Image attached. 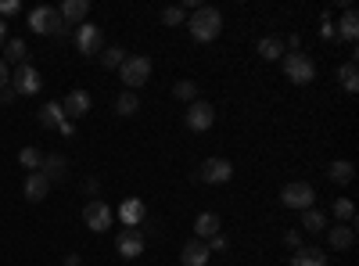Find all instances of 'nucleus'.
<instances>
[{"instance_id":"nucleus-4","label":"nucleus","mask_w":359,"mask_h":266,"mask_svg":"<svg viewBox=\"0 0 359 266\" xmlns=\"http://www.w3.org/2000/svg\"><path fill=\"white\" fill-rule=\"evenodd\" d=\"M29 29H33V33H40V36H47V33H62L65 22H62V15H57V8L40 4V8L29 11Z\"/></svg>"},{"instance_id":"nucleus-6","label":"nucleus","mask_w":359,"mask_h":266,"mask_svg":"<svg viewBox=\"0 0 359 266\" xmlns=\"http://www.w3.org/2000/svg\"><path fill=\"white\" fill-rule=\"evenodd\" d=\"M280 201L287 205V209H298V213H306V209H313V201H316V191H313V184H306V180H294V184H287V187L280 191Z\"/></svg>"},{"instance_id":"nucleus-5","label":"nucleus","mask_w":359,"mask_h":266,"mask_svg":"<svg viewBox=\"0 0 359 266\" xmlns=\"http://www.w3.org/2000/svg\"><path fill=\"white\" fill-rule=\"evenodd\" d=\"M83 223H86L90 230H97V234L111 230V223H115V213H111V205H108V201H101V198L86 201V205H83Z\"/></svg>"},{"instance_id":"nucleus-15","label":"nucleus","mask_w":359,"mask_h":266,"mask_svg":"<svg viewBox=\"0 0 359 266\" xmlns=\"http://www.w3.org/2000/svg\"><path fill=\"white\" fill-rule=\"evenodd\" d=\"M118 220H123L126 227H140V223L147 220L144 201H140V198H126L123 205H118Z\"/></svg>"},{"instance_id":"nucleus-21","label":"nucleus","mask_w":359,"mask_h":266,"mask_svg":"<svg viewBox=\"0 0 359 266\" xmlns=\"http://www.w3.org/2000/svg\"><path fill=\"white\" fill-rule=\"evenodd\" d=\"M65 123V112H62V101H47L43 108H40V126H47V130H57Z\"/></svg>"},{"instance_id":"nucleus-9","label":"nucleus","mask_w":359,"mask_h":266,"mask_svg":"<svg viewBox=\"0 0 359 266\" xmlns=\"http://www.w3.org/2000/svg\"><path fill=\"white\" fill-rule=\"evenodd\" d=\"M11 83H15V86H11L15 94H25V98H33V94H40V86H43V76H40V72H36L33 65L25 62V65H18V69L11 72Z\"/></svg>"},{"instance_id":"nucleus-20","label":"nucleus","mask_w":359,"mask_h":266,"mask_svg":"<svg viewBox=\"0 0 359 266\" xmlns=\"http://www.w3.org/2000/svg\"><path fill=\"white\" fill-rule=\"evenodd\" d=\"M255 51H259L262 62H280V58H284V40L280 36H262Z\"/></svg>"},{"instance_id":"nucleus-31","label":"nucleus","mask_w":359,"mask_h":266,"mask_svg":"<svg viewBox=\"0 0 359 266\" xmlns=\"http://www.w3.org/2000/svg\"><path fill=\"white\" fill-rule=\"evenodd\" d=\"M123 62H126V51L118 47V44H115V47H108V51H101V65H104V69H118Z\"/></svg>"},{"instance_id":"nucleus-26","label":"nucleus","mask_w":359,"mask_h":266,"mask_svg":"<svg viewBox=\"0 0 359 266\" xmlns=\"http://www.w3.org/2000/svg\"><path fill=\"white\" fill-rule=\"evenodd\" d=\"M327 176H331L334 184H352V176H355V166L352 162H331V169H327Z\"/></svg>"},{"instance_id":"nucleus-24","label":"nucleus","mask_w":359,"mask_h":266,"mask_svg":"<svg viewBox=\"0 0 359 266\" xmlns=\"http://www.w3.org/2000/svg\"><path fill=\"white\" fill-rule=\"evenodd\" d=\"M65 169H69V162H65L62 155H43V166H40V173L47 176V180H57V176H65Z\"/></svg>"},{"instance_id":"nucleus-37","label":"nucleus","mask_w":359,"mask_h":266,"mask_svg":"<svg viewBox=\"0 0 359 266\" xmlns=\"http://www.w3.org/2000/svg\"><path fill=\"white\" fill-rule=\"evenodd\" d=\"M8 83H11V69L8 62H0V91H8Z\"/></svg>"},{"instance_id":"nucleus-27","label":"nucleus","mask_w":359,"mask_h":266,"mask_svg":"<svg viewBox=\"0 0 359 266\" xmlns=\"http://www.w3.org/2000/svg\"><path fill=\"white\" fill-rule=\"evenodd\" d=\"M115 112H118V115H137V112H140V98H137L133 91H123V94L115 98Z\"/></svg>"},{"instance_id":"nucleus-14","label":"nucleus","mask_w":359,"mask_h":266,"mask_svg":"<svg viewBox=\"0 0 359 266\" xmlns=\"http://www.w3.org/2000/svg\"><path fill=\"white\" fill-rule=\"evenodd\" d=\"M22 194H25V201H43L50 194V180L43 173H29L25 184H22Z\"/></svg>"},{"instance_id":"nucleus-3","label":"nucleus","mask_w":359,"mask_h":266,"mask_svg":"<svg viewBox=\"0 0 359 266\" xmlns=\"http://www.w3.org/2000/svg\"><path fill=\"white\" fill-rule=\"evenodd\" d=\"M284 76L298 86H309L316 79V65H313V58L302 54V51H294V54H284Z\"/></svg>"},{"instance_id":"nucleus-36","label":"nucleus","mask_w":359,"mask_h":266,"mask_svg":"<svg viewBox=\"0 0 359 266\" xmlns=\"http://www.w3.org/2000/svg\"><path fill=\"white\" fill-rule=\"evenodd\" d=\"M320 36L323 40H334L338 33H334V22H331V15H323V25H320Z\"/></svg>"},{"instance_id":"nucleus-39","label":"nucleus","mask_w":359,"mask_h":266,"mask_svg":"<svg viewBox=\"0 0 359 266\" xmlns=\"http://www.w3.org/2000/svg\"><path fill=\"white\" fill-rule=\"evenodd\" d=\"M57 133H62V137H72V133H76V123H72V119H65L62 126H57Z\"/></svg>"},{"instance_id":"nucleus-30","label":"nucleus","mask_w":359,"mask_h":266,"mask_svg":"<svg viewBox=\"0 0 359 266\" xmlns=\"http://www.w3.org/2000/svg\"><path fill=\"white\" fill-rule=\"evenodd\" d=\"M4 54H8V62L25 65V54H29V47H25V40H8V44H4Z\"/></svg>"},{"instance_id":"nucleus-1","label":"nucleus","mask_w":359,"mask_h":266,"mask_svg":"<svg viewBox=\"0 0 359 266\" xmlns=\"http://www.w3.org/2000/svg\"><path fill=\"white\" fill-rule=\"evenodd\" d=\"M187 29H191V36L198 40V44H212L219 33H223V15L216 11V8H198V11H191V18H187Z\"/></svg>"},{"instance_id":"nucleus-25","label":"nucleus","mask_w":359,"mask_h":266,"mask_svg":"<svg viewBox=\"0 0 359 266\" xmlns=\"http://www.w3.org/2000/svg\"><path fill=\"white\" fill-rule=\"evenodd\" d=\"M18 166L29 169V173H40V166H43V152H40V147H22V152H18Z\"/></svg>"},{"instance_id":"nucleus-28","label":"nucleus","mask_w":359,"mask_h":266,"mask_svg":"<svg viewBox=\"0 0 359 266\" xmlns=\"http://www.w3.org/2000/svg\"><path fill=\"white\" fill-rule=\"evenodd\" d=\"M302 230L323 234V230H327V216H323L320 209H306V213H302Z\"/></svg>"},{"instance_id":"nucleus-33","label":"nucleus","mask_w":359,"mask_h":266,"mask_svg":"<svg viewBox=\"0 0 359 266\" xmlns=\"http://www.w3.org/2000/svg\"><path fill=\"white\" fill-rule=\"evenodd\" d=\"M162 22H165V25H184V22H187V11H184V8H165V11H162Z\"/></svg>"},{"instance_id":"nucleus-18","label":"nucleus","mask_w":359,"mask_h":266,"mask_svg":"<svg viewBox=\"0 0 359 266\" xmlns=\"http://www.w3.org/2000/svg\"><path fill=\"white\" fill-rule=\"evenodd\" d=\"M57 15H62V22H76V25H83L86 15H90V0H65V4L57 8Z\"/></svg>"},{"instance_id":"nucleus-22","label":"nucleus","mask_w":359,"mask_h":266,"mask_svg":"<svg viewBox=\"0 0 359 266\" xmlns=\"http://www.w3.org/2000/svg\"><path fill=\"white\" fill-rule=\"evenodd\" d=\"M334 33H338L341 40H348V44H355V40H359V15H355L352 8H345V15H341V25L334 29Z\"/></svg>"},{"instance_id":"nucleus-12","label":"nucleus","mask_w":359,"mask_h":266,"mask_svg":"<svg viewBox=\"0 0 359 266\" xmlns=\"http://www.w3.org/2000/svg\"><path fill=\"white\" fill-rule=\"evenodd\" d=\"M90 105H94V101H90V94L76 86V91L62 101V112H65V119H72V123H76V119H83V115L90 112Z\"/></svg>"},{"instance_id":"nucleus-23","label":"nucleus","mask_w":359,"mask_h":266,"mask_svg":"<svg viewBox=\"0 0 359 266\" xmlns=\"http://www.w3.org/2000/svg\"><path fill=\"white\" fill-rule=\"evenodd\" d=\"M338 83H341L345 94H359V65H355V62H345V65L338 69Z\"/></svg>"},{"instance_id":"nucleus-40","label":"nucleus","mask_w":359,"mask_h":266,"mask_svg":"<svg viewBox=\"0 0 359 266\" xmlns=\"http://www.w3.org/2000/svg\"><path fill=\"white\" fill-rule=\"evenodd\" d=\"M4 44H8V25L0 22V51H4Z\"/></svg>"},{"instance_id":"nucleus-35","label":"nucleus","mask_w":359,"mask_h":266,"mask_svg":"<svg viewBox=\"0 0 359 266\" xmlns=\"http://www.w3.org/2000/svg\"><path fill=\"white\" fill-rule=\"evenodd\" d=\"M284 245H287L291 252H298V248H302V230H287V234H284Z\"/></svg>"},{"instance_id":"nucleus-19","label":"nucleus","mask_w":359,"mask_h":266,"mask_svg":"<svg viewBox=\"0 0 359 266\" xmlns=\"http://www.w3.org/2000/svg\"><path fill=\"white\" fill-rule=\"evenodd\" d=\"M327 241H331V248H352L355 245V230L348 227V223H338V227H331L327 230Z\"/></svg>"},{"instance_id":"nucleus-29","label":"nucleus","mask_w":359,"mask_h":266,"mask_svg":"<svg viewBox=\"0 0 359 266\" xmlns=\"http://www.w3.org/2000/svg\"><path fill=\"white\" fill-rule=\"evenodd\" d=\"M172 94H176L180 101H187V105H194V101H198V83H194V79H180V83L172 86Z\"/></svg>"},{"instance_id":"nucleus-32","label":"nucleus","mask_w":359,"mask_h":266,"mask_svg":"<svg viewBox=\"0 0 359 266\" xmlns=\"http://www.w3.org/2000/svg\"><path fill=\"white\" fill-rule=\"evenodd\" d=\"M334 216H338V223H348V227H352V223H355V205H352L348 198H338V201H334Z\"/></svg>"},{"instance_id":"nucleus-34","label":"nucleus","mask_w":359,"mask_h":266,"mask_svg":"<svg viewBox=\"0 0 359 266\" xmlns=\"http://www.w3.org/2000/svg\"><path fill=\"white\" fill-rule=\"evenodd\" d=\"M226 248H230V241H226L223 230L216 234V238H208V252H226Z\"/></svg>"},{"instance_id":"nucleus-17","label":"nucleus","mask_w":359,"mask_h":266,"mask_svg":"<svg viewBox=\"0 0 359 266\" xmlns=\"http://www.w3.org/2000/svg\"><path fill=\"white\" fill-rule=\"evenodd\" d=\"M291 266H327V252L316 245H302L291 255Z\"/></svg>"},{"instance_id":"nucleus-38","label":"nucleus","mask_w":359,"mask_h":266,"mask_svg":"<svg viewBox=\"0 0 359 266\" xmlns=\"http://www.w3.org/2000/svg\"><path fill=\"white\" fill-rule=\"evenodd\" d=\"M0 15H18V0H0Z\"/></svg>"},{"instance_id":"nucleus-16","label":"nucleus","mask_w":359,"mask_h":266,"mask_svg":"<svg viewBox=\"0 0 359 266\" xmlns=\"http://www.w3.org/2000/svg\"><path fill=\"white\" fill-rule=\"evenodd\" d=\"M219 230H223V223H219V216H216V213H201V216L194 220V238H198V241L216 238Z\"/></svg>"},{"instance_id":"nucleus-7","label":"nucleus","mask_w":359,"mask_h":266,"mask_svg":"<svg viewBox=\"0 0 359 266\" xmlns=\"http://www.w3.org/2000/svg\"><path fill=\"white\" fill-rule=\"evenodd\" d=\"M230 176H233V166H230L226 159H219V155L205 159V162H201V169H198V180L212 184V187H219V184H230Z\"/></svg>"},{"instance_id":"nucleus-41","label":"nucleus","mask_w":359,"mask_h":266,"mask_svg":"<svg viewBox=\"0 0 359 266\" xmlns=\"http://www.w3.org/2000/svg\"><path fill=\"white\" fill-rule=\"evenodd\" d=\"M65 266H79V255H65Z\"/></svg>"},{"instance_id":"nucleus-2","label":"nucleus","mask_w":359,"mask_h":266,"mask_svg":"<svg viewBox=\"0 0 359 266\" xmlns=\"http://www.w3.org/2000/svg\"><path fill=\"white\" fill-rule=\"evenodd\" d=\"M118 79H123L126 91H140V86L151 79V58H144V54H126V62L118 65Z\"/></svg>"},{"instance_id":"nucleus-8","label":"nucleus","mask_w":359,"mask_h":266,"mask_svg":"<svg viewBox=\"0 0 359 266\" xmlns=\"http://www.w3.org/2000/svg\"><path fill=\"white\" fill-rule=\"evenodd\" d=\"M76 47H79V54H86V58L101 54V47H104V33H101V25L83 22V25L76 29Z\"/></svg>"},{"instance_id":"nucleus-13","label":"nucleus","mask_w":359,"mask_h":266,"mask_svg":"<svg viewBox=\"0 0 359 266\" xmlns=\"http://www.w3.org/2000/svg\"><path fill=\"white\" fill-rule=\"evenodd\" d=\"M208 259H212V252H208V245L198 241V238H191L184 245V252H180V266H208Z\"/></svg>"},{"instance_id":"nucleus-10","label":"nucleus","mask_w":359,"mask_h":266,"mask_svg":"<svg viewBox=\"0 0 359 266\" xmlns=\"http://www.w3.org/2000/svg\"><path fill=\"white\" fill-rule=\"evenodd\" d=\"M212 123H216V108L208 105V101H194V105H187V115H184V126H187V130L205 133Z\"/></svg>"},{"instance_id":"nucleus-11","label":"nucleus","mask_w":359,"mask_h":266,"mask_svg":"<svg viewBox=\"0 0 359 266\" xmlns=\"http://www.w3.org/2000/svg\"><path fill=\"white\" fill-rule=\"evenodd\" d=\"M115 248L123 259H137L144 252V230L140 227H126V230H118V238H115Z\"/></svg>"}]
</instances>
